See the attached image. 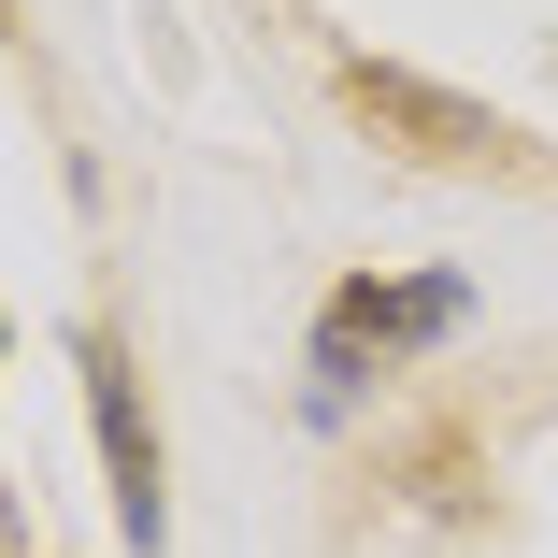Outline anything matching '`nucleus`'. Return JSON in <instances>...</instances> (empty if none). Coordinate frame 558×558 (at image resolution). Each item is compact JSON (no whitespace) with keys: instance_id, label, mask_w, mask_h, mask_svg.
Masks as SVG:
<instances>
[{"instance_id":"1","label":"nucleus","mask_w":558,"mask_h":558,"mask_svg":"<svg viewBox=\"0 0 558 558\" xmlns=\"http://www.w3.org/2000/svg\"><path fill=\"white\" fill-rule=\"evenodd\" d=\"M329 86H344V116H359L373 144H401V158H429V172H501V158H515V130H501V116H473V100H444L429 72L344 58Z\"/></svg>"},{"instance_id":"2","label":"nucleus","mask_w":558,"mask_h":558,"mask_svg":"<svg viewBox=\"0 0 558 558\" xmlns=\"http://www.w3.org/2000/svg\"><path fill=\"white\" fill-rule=\"evenodd\" d=\"M473 315V287L459 272H415V287H329V315H315V373H387V359H415V344H444V329Z\"/></svg>"},{"instance_id":"3","label":"nucleus","mask_w":558,"mask_h":558,"mask_svg":"<svg viewBox=\"0 0 558 558\" xmlns=\"http://www.w3.org/2000/svg\"><path fill=\"white\" fill-rule=\"evenodd\" d=\"M72 373H86V415H100V459H116V530L158 558L172 487H158V415H144V387H130V344H116V329H72Z\"/></svg>"}]
</instances>
